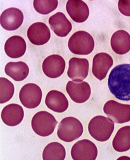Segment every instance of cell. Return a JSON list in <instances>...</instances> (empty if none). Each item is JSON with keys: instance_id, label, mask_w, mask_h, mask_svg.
Returning a JSON list of instances; mask_svg holds the SVG:
<instances>
[{"instance_id": "6da1fadb", "label": "cell", "mask_w": 130, "mask_h": 160, "mask_svg": "<svg viewBox=\"0 0 130 160\" xmlns=\"http://www.w3.org/2000/svg\"><path fill=\"white\" fill-rule=\"evenodd\" d=\"M108 85L110 92L117 99L130 101V64L115 67L109 75Z\"/></svg>"}, {"instance_id": "7a4b0ae2", "label": "cell", "mask_w": 130, "mask_h": 160, "mask_svg": "<svg viewBox=\"0 0 130 160\" xmlns=\"http://www.w3.org/2000/svg\"><path fill=\"white\" fill-rule=\"evenodd\" d=\"M114 122L109 118L102 116L93 118L88 125L90 135L99 142H105L109 140L114 131Z\"/></svg>"}, {"instance_id": "3957f363", "label": "cell", "mask_w": 130, "mask_h": 160, "mask_svg": "<svg viewBox=\"0 0 130 160\" xmlns=\"http://www.w3.org/2000/svg\"><path fill=\"white\" fill-rule=\"evenodd\" d=\"M81 122L76 118H65L59 123L57 135L60 140L65 142H72L81 136L83 133Z\"/></svg>"}, {"instance_id": "277c9868", "label": "cell", "mask_w": 130, "mask_h": 160, "mask_svg": "<svg viewBox=\"0 0 130 160\" xmlns=\"http://www.w3.org/2000/svg\"><path fill=\"white\" fill-rule=\"evenodd\" d=\"M95 47L94 39L89 33L79 31L72 34L68 42V47L73 54L87 55L92 52Z\"/></svg>"}, {"instance_id": "5b68a950", "label": "cell", "mask_w": 130, "mask_h": 160, "mask_svg": "<svg viewBox=\"0 0 130 160\" xmlns=\"http://www.w3.org/2000/svg\"><path fill=\"white\" fill-rule=\"evenodd\" d=\"M57 124L54 116L46 111L38 112L32 119V130L41 137L49 136L52 134Z\"/></svg>"}, {"instance_id": "8992f818", "label": "cell", "mask_w": 130, "mask_h": 160, "mask_svg": "<svg viewBox=\"0 0 130 160\" xmlns=\"http://www.w3.org/2000/svg\"><path fill=\"white\" fill-rule=\"evenodd\" d=\"M104 112L112 121L122 124L130 121V105L110 100L104 105Z\"/></svg>"}, {"instance_id": "52a82bcc", "label": "cell", "mask_w": 130, "mask_h": 160, "mask_svg": "<svg viewBox=\"0 0 130 160\" xmlns=\"http://www.w3.org/2000/svg\"><path fill=\"white\" fill-rule=\"evenodd\" d=\"M42 96L40 87L34 83H29L24 85L20 90L19 99L25 107L34 109L41 102Z\"/></svg>"}, {"instance_id": "ba28073f", "label": "cell", "mask_w": 130, "mask_h": 160, "mask_svg": "<svg viewBox=\"0 0 130 160\" xmlns=\"http://www.w3.org/2000/svg\"><path fill=\"white\" fill-rule=\"evenodd\" d=\"M97 156V148L90 140H80L72 148L71 156L74 160H95Z\"/></svg>"}, {"instance_id": "9c48e42d", "label": "cell", "mask_w": 130, "mask_h": 160, "mask_svg": "<svg viewBox=\"0 0 130 160\" xmlns=\"http://www.w3.org/2000/svg\"><path fill=\"white\" fill-rule=\"evenodd\" d=\"M65 67L66 62L62 57L58 55H50L42 62V71L48 77L55 79L62 75Z\"/></svg>"}, {"instance_id": "30bf717a", "label": "cell", "mask_w": 130, "mask_h": 160, "mask_svg": "<svg viewBox=\"0 0 130 160\" xmlns=\"http://www.w3.org/2000/svg\"><path fill=\"white\" fill-rule=\"evenodd\" d=\"M89 70L87 59L72 58L69 61L68 76L74 82H82L88 76Z\"/></svg>"}, {"instance_id": "8fae6325", "label": "cell", "mask_w": 130, "mask_h": 160, "mask_svg": "<svg viewBox=\"0 0 130 160\" xmlns=\"http://www.w3.org/2000/svg\"><path fill=\"white\" fill-rule=\"evenodd\" d=\"M66 91L71 99L79 104L86 102L91 94V87L86 82L69 81L67 84Z\"/></svg>"}, {"instance_id": "7c38bea8", "label": "cell", "mask_w": 130, "mask_h": 160, "mask_svg": "<svg viewBox=\"0 0 130 160\" xmlns=\"http://www.w3.org/2000/svg\"><path fill=\"white\" fill-rule=\"evenodd\" d=\"M1 25L5 30L14 31L22 25L24 15L20 9L10 8L5 10L1 16Z\"/></svg>"}, {"instance_id": "4fadbf2b", "label": "cell", "mask_w": 130, "mask_h": 160, "mask_svg": "<svg viewBox=\"0 0 130 160\" xmlns=\"http://www.w3.org/2000/svg\"><path fill=\"white\" fill-rule=\"evenodd\" d=\"M27 37L32 44L41 46L48 42L51 38V32L46 24L42 22H37L29 28Z\"/></svg>"}, {"instance_id": "5bb4252c", "label": "cell", "mask_w": 130, "mask_h": 160, "mask_svg": "<svg viewBox=\"0 0 130 160\" xmlns=\"http://www.w3.org/2000/svg\"><path fill=\"white\" fill-rule=\"evenodd\" d=\"M113 65V59L109 54L100 52L94 56L92 61V72L94 76L102 81Z\"/></svg>"}, {"instance_id": "9a60e30c", "label": "cell", "mask_w": 130, "mask_h": 160, "mask_svg": "<svg viewBox=\"0 0 130 160\" xmlns=\"http://www.w3.org/2000/svg\"><path fill=\"white\" fill-rule=\"evenodd\" d=\"M68 14L75 22H84L89 17V7L86 2L80 0H69L66 4Z\"/></svg>"}, {"instance_id": "2e32d148", "label": "cell", "mask_w": 130, "mask_h": 160, "mask_svg": "<svg viewBox=\"0 0 130 160\" xmlns=\"http://www.w3.org/2000/svg\"><path fill=\"white\" fill-rule=\"evenodd\" d=\"M24 116V110L18 104H9L5 107L2 111V122L9 126L14 127L19 125L23 120Z\"/></svg>"}, {"instance_id": "e0dca14e", "label": "cell", "mask_w": 130, "mask_h": 160, "mask_svg": "<svg viewBox=\"0 0 130 160\" xmlns=\"http://www.w3.org/2000/svg\"><path fill=\"white\" fill-rule=\"evenodd\" d=\"M49 23L55 34L60 37H66L72 29L71 23L62 12H57L50 17Z\"/></svg>"}, {"instance_id": "ac0fdd59", "label": "cell", "mask_w": 130, "mask_h": 160, "mask_svg": "<svg viewBox=\"0 0 130 160\" xmlns=\"http://www.w3.org/2000/svg\"><path fill=\"white\" fill-rule=\"evenodd\" d=\"M45 104L47 107L55 112H64L69 107V102L62 92L52 90L47 95Z\"/></svg>"}, {"instance_id": "d6986e66", "label": "cell", "mask_w": 130, "mask_h": 160, "mask_svg": "<svg viewBox=\"0 0 130 160\" xmlns=\"http://www.w3.org/2000/svg\"><path fill=\"white\" fill-rule=\"evenodd\" d=\"M4 49L8 56L17 59L25 54L27 49L26 42L21 37L14 36L7 40Z\"/></svg>"}, {"instance_id": "ffe728a7", "label": "cell", "mask_w": 130, "mask_h": 160, "mask_svg": "<svg viewBox=\"0 0 130 160\" xmlns=\"http://www.w3.org/2000/svg\"><path fill=\"white\" fill-rule=\"evenodd\" d=\"M111 46L114 52L124 55L130 50V35L124 30H118L112 34Z\"/></svg>"}, {"instance_id": "44dd1931", "label": "cell", "mask_w": 130, "mask_h": 160, "mask_svg": "<svg viewBox=\"0 0 130 160\" xmlns=\"http://www.w3.org/2000/svg\"><path fill=\"white\" fill-rule=\"evenodd\" d=\"M6 74L15 81L20 82L25 80L29 75V67L23 62H9L5 68Z\"/></svg>"}, {"instance_id": "7402d4cb", "label": "cell", "mask_w": 130, "mask_h": 160, "mask_svg": "<svg viewBox=\"0 0 130 160\" xmlns=\"http://www.w3.org/2000/svg\"><path fill=\"white\" fill-rule=\"evenodd\" d=\"M112 147L118 152H124L130 149V126L123 127L118 130L112 141Z\"/></svg>"}, {"instance_id": "603a6c76", "label": "cell", "mask_w": 130, "mask_h": 160, "mask_svg": "<svg viewBox=\"0 0 130 160\" xmlns=\"http://www.w3.org/2000/svg\"><path fill=\"white\" fill-rule=\"evenodd\" d=\"M66 150L63 145L58 142H52L45 148L42 152L44 160H64L66 157Z\"/></svg>"}, {"instance_id": "cb8c5ba5", "label": "cell", "mask_w": 130, "mask_h": 160, "mask_svg": "<svg viewBox=\"0 0 130 160\" xmlns=\"http://www.w3.org/2000/svg\"><path fill=\"white\" fill-rule=\"evenodd\" d=\"M0 103L4 104L12 99L15 92V87L8 79L1 77L0 78Z\"/></svg>"}, {"instance_id": "d4e9b609", "label": "cell", "mask_w": 130, "mask_h": 160, "mask_svg": "<svg viewBox=\"0 0 130 160\" xmlns=\"http://www.w3.org/2000/svg\"><path fill=\"white\" fill-rule=\"evenodd\" d=\"M58 5L57 0H35L33 2L34 9L42 15H47L54 11Z\"/></svg>"}, {"instance_id": "484cf974", "label": "cell", "mask_w": 130, "mask_h": 160, "mask_svg": "<svg viewBox=\"0 0 130 160\" xmlns=\"http://www.w3.org/2000/svg\"><path fill=\"white\" fill-rule=\"evenodd\" d=\"M118 8L120 12L126 16L130 17V0H120Z\"/></svg>"}]
</instances>
